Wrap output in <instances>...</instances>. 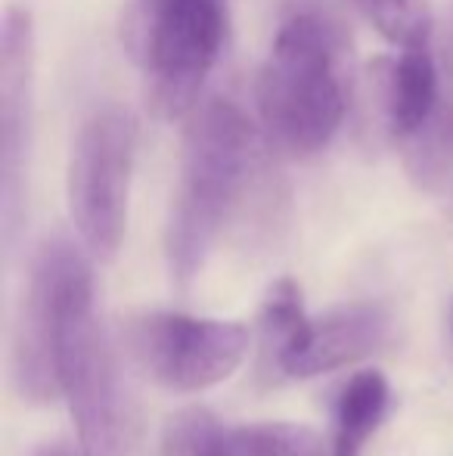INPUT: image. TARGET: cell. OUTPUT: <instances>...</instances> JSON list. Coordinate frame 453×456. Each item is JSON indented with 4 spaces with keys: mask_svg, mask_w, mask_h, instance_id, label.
<instances>
[{
    "mask_svg": "<svg viewBox=\"0 0 453 456\" xmlns=\"http://www.w3.org/2000/svg\"><path fill=\"white\" fill-rule=\"evenodd\" d=\"M267 137L233 100H208L190 112L181 183L165 230V258L177 286H190L227 221L267 177Z\"/></svg>",
    "mask_w": 453,
    "mask_h": 456,
    "instance_id": "1",
    "label": "cell"
},
{
    "mask_svg": "<svg viewBox=\"0 0 453 456\" xmlns=\"http://www.w3.org/2000/svg\"><path fill=\"white\" fill-rule=\"evenodd\" d=\"M255 96L261 131L271 146L304 159L333 143L348 100L336 35L320 16L292 12L283 19Z\"/></svg>",
    "mask_w": 453,
    "mask_h": 456,
    "instance_id": "2",
    "label": "cell"
},
{
    "mask_svg": "<svg viewBox=\"0 0 453 456\" xmlns=\"http://www.w3.org/2000/svg\"><path fill=\"white\" fill-rule=\"evenodd\" d=\"M85 252L75 242L62 240L56 379L78 428L81 456H125L118 372L97 320L93 271Z\"/></svg>",
    "mask_w": 453,
    "mask_h": 456,
    "instance_id": "3",
    "label": "cell"
},
{
    "mask_svg": "<svg viewBox=\"0 0 453 456\" xmlns=\"http://www.w3.org/2000/svg\"><path fill=\"white\" fill-rule=\"evenodd\" d=\"M131 60L143 75L146 106L177 121L199 106V94L224 44L221 0H133L121 22Z\"/></svg>",
    "mask_w": 453,
    "mask_h": 456,
    "instance_id": "4",
    "label": "cell"
},
{
    "mask_svg": "<svg viewBox=\"0 0 453 456\" xmlns=\"http://www.w3.org/2000/svg\"><path fill=\"white\" fill-rule=\"evenodd\" d=\"M137 118L121 106L97 109L72 143L66 175L69 215L93 261H112L127 227Z\"/></svg>",
    "mask_w": 453,
    "mask_h": 456,
    "instance_id": "5",
    "label": "cell"
},
{
    "mask_svg": "<svg viewBox=\"0 0 453 456\" xmlns=\"http://www.w3.org/2000/svg\"><path fill=\"white\" fill-rule=\"evenodd\" d=\"M248 326L190 314H143L127 323V348L152 382L202 391L224 382L246 361Z\"/></svg>",
    "mask_w": 453,
    "mask_h": 456,
    "instance_id": "6",
    "label": "cell"
},
{
    "mask_svg": "<svg viewBox=\"0 0 453 456\" xmlns=\"http://www.w3.org/2000/svg\"><path fill=\"white\" fill-rule=\"evenodd\" d=\"M31 125H35V25L28 10L10 6L0 35V196L4 233L16 240L25 211Z\"/></svg>",
    "mask_w": 453,
    "mask_h": 456,
    "instance_id": "7",
    "label": "cell"
},
{
    "mask_svg": "<svg viewBox=\"0 0 453 456\" xmlns=\"http://www.w3.org/2000/svg\"><path fill=\"white\" fill-rule=\"evenodd\" d=\"M62 236L47 240L31 261L22 317L16 332V382L28 401L44 403L60 395L56 379V330H60Z\"/></svg>",
    "mask_w": 453,
    "mask_h": 456,
    "instance_id": "8",
    "label": "cell"
},
{
    "mask_svg": "<svg viewBox=\"0 0 453 456\" xmlns=\"http://www.w3.org/2000/svg\"><path fill=\"white\" fill-rule=\"evenodd\" d=\"M158 456H333V447L298 422L221 428L206 410H183L165 426Z\"/></svg>",
    "mask_w": 453,
    "mask_h": 456,
    "instance_id": "9",
    "label": "cell"
},
{
    "mask_svg": "<svg viewBox=\"0 0 453 456\" xmlns=\"http://www.w3.org/2000/svg\"><path fill=\"white\" fill-rule=\"evenodd\" d=\"M388 314L379 305H348L311 320L308 336L279 366L283 379H314L339 366L367 361L388 338Z\"/></svg>",
    "mask_w": 453,
    "mask_h": 456,
    "instance_id": "10",
    "label": "cell"
},
{
    "mask_svg": "<svg viewBox=\"0 0 453 456\" xmlns=\"http://www.w3.org/2000/svg\"><path fill=\"white\" fill-rule=\"evenodd\" d=\"M382 125L392 137L407 140L438 112V66L429 44L404 47L379 75Z\"/></svg>",
    "mask_w": 453,
    "mask_h": 456,
    "instance_id": "11",
    "label": "cell"
},
{
    "mask_svg": "<svg viewBox=\"0 0 453 456\" xmlns=\"http://www.w3.org/2000/svg\"><path fill=\"white\" fill-rule=\"evenodd\" d=\"M392 403V385L379 370H357L336 397L333 456H360Z\"/></svg>",
    "mask_w": 453,
    "mask_h": 456,
    "instance_id": "12",
    "label": "cell"
},
{
    "mask_svg": "<svg viewBox=\"0 0 453 456\" xmlns=\"http://www.w3.org/2000/svg\"><path fill=\"white\" fill-rule=\"evenodd\" d=\"M400 143L407 177L453 221V109L435 112Z\"/></svg>",
    "mask_w": 453,
    "mask_h": 456,
    "instance_id": "13",
    "label": "cell"
},
{
    "mask_svg": "<svg viewBox=\"0 0 453 456\" xmlns=\"http://www.w3.org/2000/svg\"><path fill=\"white\" fill-rule=\"evenodd\" d=\"M308 330L311 317L304 311L302 289L295 280L283 276L267 289V298L261 305V361L267 370L279 376V366L302 345Z\"/></svg>",
    "mask_w": 453,
    "mask_h": 456,
    "instance_id": "14",
    "label": "cell"
},
{
    "mask_svg": "<svg viewBox=\"0 0 453 456\" xmlns=\"http://www.w3.org/2000/svg\"><path fill=\"white\" fill-rule=\"evenodd\" d=\"M357 12L379 31L385 41L398 47L429 44L435 19L425 0H351Z\"/></svg>",
    "mask_w": 453,
    "mask_h": 456,
    "instance_id": "15",
    "label": "cell"
},
{
    "mask_svg": "<svg viewBox=\"0 0 453 456\" xmlns=\"http://www.w3.org/2000/svg\"><path fill=\"white\" fill-rule=\"evenodd\" d=\"M441 60H444V69L453 75V22L448 28V35H444V47H441Z\"/></svg>",
    "mask_w": 453,
    "mask_h": 456,
    "instance_id": "16",
    "label": "cell"
},
{
    "mask_svg": "<svg viewBox=\"0 0 453 456\" xmlns=\"http://www.w3.org/2000/svg\"><path fill=\"white\" fill-rule=\"evenodd\" d=\"M37 456H75L72 451H69V447H60V444H53V447H44L41 453Z\"/></svg>",
    "mask_w": 453,
    "mask_h": 456,
    "instance_id": "17",
    "label": "cell"
},
{
    "mask_svg": "<svg viewBox=\"0 0 453 456\" xmlns=\"http://www.w3.org/2000/svg\"><path fill=\"white\" fill-rule=\"evenodd\" d=\"M450 330H453V305H450Z\"/></svg>",
    "mask_w": 453,
    "mask_h": 456,
    "instance_id": "18",
    "label": "cell"
}]
</instances>
